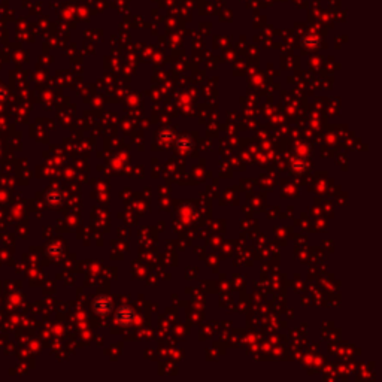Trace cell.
<instances>
[{"mask_svg": "<svg viewBox=\"0 0 382 382\" xmlns=\"http://www.w3.org/2000/svg\"><path fill=\"white\" fill-rule=\"evenodd\" d=\"M114 305L111 302V299L108 297H99L96 299L94 303H93V309L96 313H100V315H105V313H109L112 310Z\"/></svg>", "mask_w": 382, "mask_h": 382, "instance_id": "6da1fadb", "label": "cell"}, {"mask_svg": "<svg viewBox=\"0 0 382 382\" xmlns=\"http://www.w3.org/2000/svg\"><path fill=\"white\" fill-rule=\"evenodd\" d=\"M133 320H135V312H133L132 308L124 306V308H121V309L118 310V313H117V321H118L119 324H122V326L132 324Z\"/></svg>", "mask_w": 382, "mask_h": 382, "instance_id": "7a4b0ae2", "label": "cell"}, {"mask_svg": "<svg viewBox=\"0 0 382 382\" xmlns=\"http://www.w3.org/2000/svg\"><path fill=\"white\" fill-rule=\"evenodd\" d=\"M65 200V194L61 193L60 190H49L45 193V202L49 206H58Z\"/></svg>", "mask_w": 382, "mask_h": 382, "instance_id": "3957f363", "label": "cell"}, {"mask_svg": "<svg viewBox=\"0 0 382 382\" xmlns=\"http://www.w3.org/2000/svg\"><path fill=\"white\" fill-rule=\"evenodd\" d=\"M6 88L3 87V85H0V102H2V100H5L6 99Z\"/></svg>", "mask_w": 382, "mask_h": 382, "instance_id": "277c9868", "label": "cell"}]
</instances>
